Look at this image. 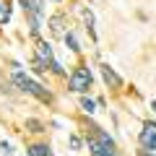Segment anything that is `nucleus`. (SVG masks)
<instances>
[{"label":"nucleus","instance_id":"1","mask_svg":"<svg viewBox=\"0 0 156 156\" xmlns=\"http://www.w3.org/2000/svg\"><path fill=\"white\" fill-rule=\"evenodd\" d=\"M11 81H13V83H16L18 89H21V91H26V94L37 96L39 101H44V104H50V101H52V91H47V89H44L42 83H37V81H31V78H29L26 73L16 70V73L11 76Z\"/></svg>","mask_w":156,"mask_h":156},{"label":"nucleus","instance_id":"2","mask_svg":"<svg viewBox=\"0 0 156 156\" xmlns=\"http://www.w3.org/2000/svg\"><path fill=\"white\" fill-rule=\"evenodd\" d=\"M68 89H70L73 94H86V91L91 89V70L86 65H78L76 70L68 76Z\"/></svg>","mask_w":156,"mask_h":156},{"label":"nucleus","instance_id":"3","mask_svg":"<svg viewBox=\"0 0 156 156\" xmlns=\"http://www.w3.org/2000/svg\"><path fill=\"white\" fill-rule=\"evenodd\" d=\"M138 146L146 151H156V122H146L138 133Z\"/></svg>","mask_w":156,"mask_h":156},{"label":"nucleus","instance_id":"4","mask_svg":"<svg viewBox=\"0 0 156 156\" xmlns=\"http://www.w3.org/2000/svg\"><path fill=\"white\" fill-rule=\"evenodd\" d=\"M99 70H101V78H104V83L109 86L112 91H120V89H122V78L117 76V73L112 70L107 62H104V65H99Z\"/></svg>","mask_w":156,"mask_h":156},{"label":"nucleus","instance_id":"5","mask_svg":"<svg viewBox=\"0 0 156 156\" xmlns=\"http://www.w3.org/2000/svg\"><path fill=\"white\" fill-rule=\"evenodd\" d=\"M34 57H39V60H44L47 65H50L52 60H55V52H52V44L50 42H42V39H39L37 42V55Z\"/></svg>","mask_w":156,"mask_h":156},{"label":"nucleus","instance_id":"6","mask_svg":"<svg viewBox=\"0 0 156 156\" xmlns=\"http://www.w3.org/2000/svg\"><path fill=\"white\" fill-rule=\"evenodd\" d=\"M26 156H55L50 148V143H31L26 148Z\"/></svg>","mask_w":156,"mask_h":156},{"label":"nucleus","instance_id":"7","mask_svg":"<svg viewBox=\"0 0 156 156\" xmlns=\"http://www.w3.org/2000/svg\"><path fill=\"white\" fill-rule=\"evenodd\" d=\"M65 44H68V50H70V52H81V44H78V39H76V34H73V31H65Z\"/></svg>","mask_w":156,"mask_h":156},{"label":"nucleus","instance_id":"8","mask_svg":"<svg viewBox=\"0 0 156 156\" xmlns=\"http://www.w3.org/2000/svg\"><path fill=\"white\" fill-rule=\"evenodd\" d=\"M31 68H34V73H39V76H44V73L50 70V65H47L44 60H39V57H34V60H31Z\"/></svg>","mask_w":156,"mask_h":156},{"label":"nucleus","instance_id":"9","mask_svg":"<svg viewBox=\"0 0 156 156\" xmlns=\"http://www.w3.org/2000/svg\"><path fill=\"white\" fill-rule=\"evenodd\" d=\"M83 21H86V29H89L91 39H96V31H94V13H91V11H83Z\"/></svg>","mask_w":156,"mask_h":156},{"label":"nucleus","instance_id":"10","mask_svg":"<svg viewBox=\"0 0 156 156\" xmlns=\"http://www.w3.org/2000/svg\"><path fill=\"white\" fill-rule=\"evenodd\" d=\"M26 130H29V133H44L47 128L39 122V120H26Z\"/></svg>","mask_w":156,"mask_h":156},{"label":"nucleus","instance_id":"11","mask_svg":"<svg viewBox=\"0 0 156 156\" xmlns=\"http://www.w3.org/2000/svg\"><path fill=\"white\" fill-rule=\"evenodd\" d=\"M81 109L83 112H96V104H94V99H89V96H81Z\"/></svg>","mask_w":156,"mask_h":156},{"label":"nucleus","instance_id":"12","mask_svg":"<svg viewBox=\"0 0 156 156\" xmlns=\"http://www.w3.org/2000/svg\"><path fill=\"white\" fill-rule=\"evenodd\" d=\"M50 73H55V76H60V78H62V76H68V73H65V68H62L57 60H52V62H50Z\"/></svg>","mask_w":156,"mask_h":156},{"label":"nucleus","instance_id":"13","mask_svg":"<svg viewBox=\"0 0 156 156\" xmlns=\"http://www.w3.org/2000/svg\"><path fill=\"white\" fill-rule=\"evenodd\" d=\"M8 21H11V11L5 3H0V23H8Z\"/></svg>","mask_w":156,"mask_h":156},{"label":"nucleus","instance_id":"14","mask_svg":"<svg viewBox=\"0 0 156 156\" xmlns=\"http://www.w3.org/2000/svg\"><path fill=\"white\" fill-rule=\"evenodd\" d=\"M50 23H52V31H57V34L62 31V16H52Z\"/></svg>","mask_w":156,"mask_h":156},{"label":"nucleus","instance_id":"15","mask_svg":"<svg viewBox=\"0 0 156 156\" xmlns=\"http://www.w3.org/2000/svg\"><path fill=\"white\" fill-rule=\"evenodd\" d=\"M0 148H3V154H8V156L13 154V148H11V143H5V140H0Z\"/></svg>","mask_w":156,"mask_h":156},{"label":"nucleus","instance_id":"16","mask_svg":"<svg viewBox=\"0 0 156 156\" xmlns=\"http://www.w3.org/2000/svg\"><path fill=\"white\" fill-rule=\"evenodd\" d=\"M70 146H73V148H81V138H76V135H70Z\"/></svg>","mask_w":156,"mask_h":156},{"label":"nucleus","instance_id":"17","mask_svg":"<svg viewBox=\"0 0 156 156\" xmlns=\"http://www.w3.org/2000/svg\"><path fill=\"white\" fill-rule=\"evenodd\" d=\"M138 156H154V151H146V148H138Z\"/></svg>","mask_w":156,"mask_h":156},{"label":"nucleus","instance_id":"18","mask_svg":"<svg viewBox=\"0 0 156 156\" xmlns=\"http://www.w3.org/2000/svg\"><path fill=\"white\" fill-rule=\"evenodd\" d=\"M151 109H154V115H156V99H154V101H151Z\"/></svg>","mask_w":156,"mask_h":156},{"label":"nucleus","instance_id":"19","mask_svg":"<svg viewBox=\"0 0 156 156\" xmlns=\"http://www.w3.org/2000/svg\"><path fill=\"white\" fill-rule=\"evenodd\" d=\"M52 3H60V0H52Z\"/></svg>","mask_w":156,"mask_h":156}]
</instances>
